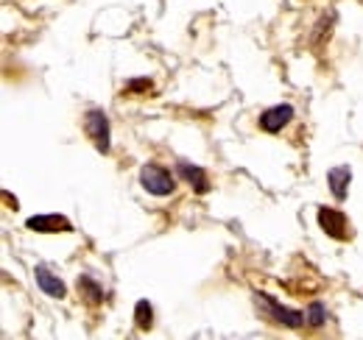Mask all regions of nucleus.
<instances>
[{"mask_svg": "<svg viewBox=\"0 0 363 340\" xmlns=\"http://www.w3.org/2000/svg\"><path fill=\"white\" fill-rule=\"evenodd\" d=\"M308 327H313V329H318V327H324V321H327V310H324V304L321 301H313L311 307H308Z\"/></svg>", "mask_w": 363, "mask_h": 340, "instance_id": "obj_12", "label": "nucleus"}, {"mask_svg": "<svg viewBox=\"0 0 363 340\" xmlns=\"http://www.w3.org/2000/svg\"><path fill=\"white\" fill-rule=\"evenodd\" d=\"M294 115H296V112H294V106H291V103H277V106H269V109H263V112H260L257 126L263 128L266 134H279L282 128L294 120Z\"/></svg>", "mask_w": 363, "mask_h": 340, "instance_id": "obj_5", "label": "nucleus"}, {"mask_svg": "<svg viewBox=\"0 0 363 340\" xmlns=\"http://www.w3.org/2000/svg\"><path fill=\"white\" fill-rule=\"evenodd\" d=\"M140 187L148 193V196H157V198H168L177 193V176L168 168L157 165V162H145L140 168Z\"/></svg>", "mask_w": 363, "mask_h": 340, "instance_id": "obj_2", "label": "nucleus"}, {"mask_svg": "<svg viewBox=\"0 0 363 340\" xmlns=\"http://www.w3.org/2000/svg\"><path fill=\"white\" fill-rule=\"evenodd\" d=\"M26 229L28 232H37V234H70L73 232V223L65 215L45 212V215H31L26 220Z\"/></svg>", "mask_w": 363, "mask_h": 340, "instance_id": "obj_4", "label": "nucleus"}, {"mask_svg": "<svg viewBox=\"0 0 363 340\" xmlns=\"http://www.w3.org/2000/svg\"><path fill=\"white\" fill-rule=\"evenodd\" d=\"M34 279H37V288L50 298H65L67 296V285L56 276V273H50L45 265H37V271H34Z\"/></svg>", "mask_w": 363, "mask_h": 340, "instance_id": "obj_9", "label": "nucleus"}, {"mask_svg": "<svg viewBox=\"0 0 363 340\" xmlns=\"http://www.w3.org/2000/svg\"><path fill=\"white\" fill-rule=\"evenodd\" d=\"M84 131H87V137L92 140V145H95L98 154H109V151H112L109 115H106L104 109H98V106L87 109V115H84Z\"/></svg>", "mask_w": 363, "mask_h": 340, "instance_id": "obj_3", "label": "nucleus"}, {"mask_svg": "<svg viewBox=\"0 0 363 340\" xmlns=\"http://www.w3.org/2000/svg\"><path fill=\"white\" fill-rule=\"evenodd\" d=\"M76 285H79V293H82V298H87L90 304H101V301H104V288H101V285L92 279L90 273H82Z\"/></svg>", "mask_w": 363, "mask_h": 340, "instance_id": "obj_10", "label": "nucleus"}, {"mask_svg": "<svg viewBox=\"0 0 363 340\" xmlns=\"http://www.w3.org/2000/svg\"><path fill=\"white\" fill-rule=\"evenodd\" d=\"M177 173H179L182 178H184L199 196H207V193H210V176H207V170L201 168V165H193V162H187V159H179V162H177Z\"/></svg>", "mask_w": 363, "mask_h": 340, "instance_id": "obj_7", "label": "nucleus"}, {"mask_svg": "<svg viewBox=\"0 0 363 340\" xmlns=\"http://www.w3.org/2000/svg\"><path fill=\"white\" fill-rule=\"evenodd\" d=\"M126 89H129V92H145V89H151V79H137V81H129Z\"/></svg>", "mask_w": 363, "mask_h": 340, "instance_id": "obj_13", "label": "nucleus"}, {"mask_svg": "<svg viewBox=\"0 0 363 340\" xmlns=\"http://www.w3.org/2000/svg\"><path fill=\"white\" fill-rule=\"evenodd\" d=\"M318 226L333 237V240H347L350 237V223L347 215L335 207H318Z\"/></svg>", "mask_w": 363, "mask_h": 340, "instance_id": "obj_6", "label": "nucleus"}, {"mask_svg": "<svg viewBox=\"0 0 363 340\" xmlns=\"http://www.w3.org/2000/svg\"><path fill=\"white\" fill-rule=\"evenodd\" d=\"M135 324L137 329H151L154 327V307L148 304V298H140L135 304Z\"/></svg>", "mask_w": 363, "mask_h": 340, "instance_id": "obj_11", "label": "nucleus"}, {"mask_svg": "<svg viewBox=\"0 0 363 340\" xmlns=\"http://www.w3.org/2000/svg\"><path fill=\"white\" fill-rule=\"evenodd\" d=\"M327 184H330V193L335 196V201H344L350 196V184H352L350 165H335L327 170Z\"/></svg>", "mask_w": 363, "mask_h": 340, "instance_id": "obj_8", "label": "nucleus"}, {"mask_svg": "<svg viewBox=\"0 0 363 340\" xmlns=\"http://www.w3.org/2000/svg\"><path fill=\"white\" fill-rule=\"evenodd\" d=\"M252 296H255L257 310H260L272 324H282V327H288V329H299V327H305V324H308V315H305L302 310L282 307L277 298H272L269 293H260V290H255Z\"/></svg>", "mask_w": 363, "mask_h": 340, "instance_id": "obj_1", "label": "nucleus"}]
</instances>
